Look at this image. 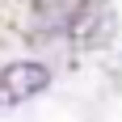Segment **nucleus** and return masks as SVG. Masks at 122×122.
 Here are the masks:
<instances>
[{
	"label": "nucleus",
	"instance_id": "7ed1b4c3",
	"mask_svg": "<svg viewBox=\"0 0 122 122\" xmlns=\"http://www.w3.org/2000/svg\"><path fill=\"white\" fill-rule=\"evenodd\" d=\"M51 4H55V0H38V9H51Z\"/></svg>",
	"mask_w": 122,
	"mask_h": 122
},
{
	"label": "nucleus",
	"instance_id": "f03ea898",
	"mask_svg": "<svg viewBox=\"0 0 122 122\" xmlns=\"http://www.w3.org/2000/svg\"><path fill=\"white\" fill-rule=\"evenodd\" d=\"M110 30H114V13L105 0H84L67 21V38L76 46H97V42H105Z\"/></svg>",
	"mask_w": 122,
	"mask_h": 122
},
{
	"label": "nucleus",
	"instance_id": "f257e3e1",
	"mask_svg": "<svg viewBox=\"0 0 122 122\" xmlns=\"http://www.w3.org/2000/svg\"><path fill=\"white\" fill-rule=\"evenodd\" d=\"M51 84V67L38 59H17L0 72V105H21Z\"/></svg>",
	"mask_w": 122,
	"mask_h": 122
}]
</instances>
